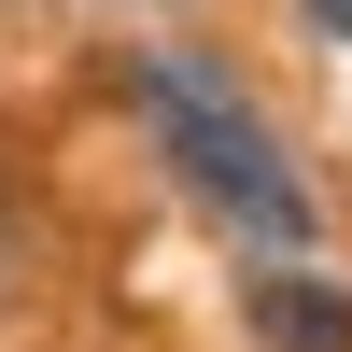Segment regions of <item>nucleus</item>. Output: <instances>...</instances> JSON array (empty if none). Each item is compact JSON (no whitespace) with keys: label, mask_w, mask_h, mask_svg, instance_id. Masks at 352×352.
Wrapping results in <instances>:
<instances>
[{"label":"nucleus","mask_w":352,"mask_h":352,"mask_svg":"<svg viewBox=\"0 0 352 352\" xmlns=\"http://www.w3.org/2000/svg\"><path fill=\"white\" fill-rule=\"evenodd\" d=\"M141 99H155V127H169V155H184V184L212 197L254 254H310V240H324V197L296 184V155L268 141V113H254L212 56L155 43V56H141Z\"/></svg>","instance_id":"obj_1"},{"label":"nucleus","mask_w":352,"mask_h":352,"mask_svg":"<svg viewBox=\"0 0 352 352\" xmlns=\"http://www.w3.org/2000/svg\"><path fill=\"white\" fill-rule=\"evenodd\" d=\"M254 324H268V352H352V296L310 268H282L268 296H254Z\"/></svg>","instance_id":"obj_2"},{"label":"nucleus","mask_w":352,"mask_h":352,"mask_svg":"<svg viewBox=\"0 0 352 352\" xmlns=\"http://www.w3.org/2000/svg\"><path fill=\"white\" fill-rule=\"evenodd\" d=\"M310 28H324V43H352V0H310Z\"/></svg>","instance_id":"obj_3"}]
</instances>
